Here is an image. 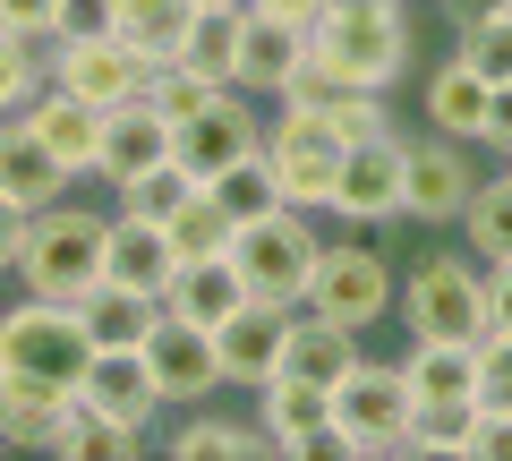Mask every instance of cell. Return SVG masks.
<instances>
[{"mask_svg":"<svg viewBox=\"0 0 512 461\" xmlns=\"http://www.w3.org/2000/svg\"><path fill=\"white\" fill-rule=\"evenodd\" d=\"M487 77L470 69V60H436V77H427V129H444V137H461V146H478L487 137Z\"/></svg>","mask_w":512,"mask_h":461,"instance_id":"obj_27","label":"cell"},{"mask_svg":"<svg viewBox=\"0 0 512 461\" xmlns=\"http://www.w3.org/2000/svg\"><path fill=\"white\" fill-rule=\"evenodd\" d=\"M470 188H478V171L461 154V137H444V129L402 137V222H436L444 231V222H461Z\"/></svg>","mask_w":512,"mask_h":461,"instance_id":"obj_10","label":"cell"},{"mask_svg":"<svg viewBox=\"0 0 512 461\" xmlns=\"http://www.w3.org/2000/svg\"><path fill=\"white\" fill-rule=\"evenodd\" d=\"M444 9H453V18H478V9H504V0H444Z\"/></svg>","mask_w":512,"mask_h":461,"instance_id":"obj_48","label":"cell"},{"mask_svg":"<svg viewBox=\"0 0 512 461\" xmlns=\"http://www.w3.org/2000/svg\"><path fill=\"white\" fill-rule=\"evenodd\" d=\"M52 453H69V461H137V453H146V436H137V427H111L103 410H86V402H77Z\"/></svg>","mask_w":512,"mask_h":461,"instance_id":"obj_33","label":"cell"},{"mask_svg":"<svg viewBox=\"0 0 512 461\" xmlns=\"http://www.w3.org/2000/svg\"><path fill=\"white\" fill-rule=\"evenodd\" d=\"M214 351H222V385L256 393L265 376H282V351H291V308H265V299H248L231 325H214Z\"/></svg>","mask_w":512,"mask_h":461,"instance_id":"obj_17","label":"cell"},{"mask_svg":"<svg viewBox=\"0 0 512 461\" xmlns=\"http://www.w3.org/2000/svg\"><path fill=\"white\" fill-rule=\"evenodd\" d=\"M35 86H43V43H26V35H0V120L35 103Z\"/></svg>","mask_w":512,"mask_h":461,"instance_id":"obj_38","label":"cell"},{"mask_svg":"<svg viewBox=\"0 0 512 461\" xmlns=\"http://www.w3.org/2000/svg\"><path fill=\"white\" fill-rule=\"evenodd\" d=\"M393 265L376 257V240H325V257H316V282H308V308L333 316V325H376V316H393Z\"/></svg>","mask_w":512,"mask_h":461,"instance_id":"obj_8","label":"cell"},{"mask_svg":"<svg viewBox=\"0 0 512 461\" xmlns=\"http://www.w3.org/2000/svg\"><path fill=\"white\" fill-rule=\"evenodd\" d=\"M333 214H342L350 231H384V222H402V129L350 137L342 188H333Z\"/></svg>","mask_w":512,"mask_h":461,"instance_id":"obj_12","label":"cell"},{"mask_svg":"<svg viewBox=\"0 0 512 461\" xmlns=\"http://www.w3.org/2000/svg\"><path fill=\"white\" fill-rule=\"evenodd\" d=\"M478 402L512 410V333H487L478 342Z\"/></svg>","mask_w":512,"mask_h":461,"instance_id":"obj_41","label":"cell"},{"mask_svg":"<svg viewBox=\"0 0 512 461\" xmlns=\"http://www.w3.org/2000/svg\"><path fill=\"white\" fill-rule=\"evenodd\" d=\"M18 120L43 137V154H52L69 180H94V163H103V103H86V94H69V86H52V77H43L35 103H26Z\"/></svg>","mask_w":512,"mask_h":461,"instance_id":"obj_15","label":"cell"},{"mask_svg":"<svg viewBox=\"0 0 512 461\" xmlns=\"http://www.w3.org/2000/svg\"><path fill=\"white\" fill-rule=\"evenodd\" d=\"M470 461H512V410L478 402V419H470Z\"/></svg>","mask_w":512,"mask_h":461,"instance_id":"obj_42","label":"cell"},{"mask_svg":"<svg viewBox=\"0 0 512 461\" xmlns=\"http://www.w3.org/2000/svg\"><path fill=\"white\" fill-rule=\"evenodd\" d=\"M316 257H325V231H316L308 205H274V214L239 222V240H231L239 282H248V299H265V308H308Z\"/></svg>","mask_w":512,"mask_h":461,"instance_id":"obj_4","label":"cell"},{"mask_svg":"<svg viewBox=\"0 0 512 461\" xmlns=\"http://www.w3.org/2000/svg\"><path fill=\"white\" fill-rule=\"evenodd\" d=\"M461 60H470L487 86H504L512 77V9H478V18H461V43H453Z\"/></svg>","mask_w":512,"mask_h":461,"instance_id":"obj_34","label":"cell"},{"mask_svg":"<svg viewBox=\"0 0 512 461\" xmlns=\"http://www.w3.org/2000/svg\"><path fill=\"white\" fill-rule=\"evenodd\" d=\"M470 419H478V402L419 410V419H410V444H402V453H461V461H470Z\"/></svg>","mask_w":512,"mask_h":461,"instance_id":"obj_37","label":"cell"},{"mask_svg":"<svg viewBox=\"0 0 512 461\" xmlns=\"http://www.w3.org/2000/svg\"><path fill=\"white\" fill-rule=\"evenodd\" d=\"M163 308L214 333V325H231V316L248 308V282H239V265H231V257H188V265H171Z\"/></svg>","mask_w":512,"mask_h":461,"instance_id":"obj_20","label":"cell"},{"mask_svg":"<svg viewBox=\"0 0 512 461\" xmlns=\"http://www.w3.org/2000/svg\"><path fill=\"white\" fill-rule=\"evenodd\" d=\"M43 77L111 111V103H137V94H146L154 60L137 52L128 35H77V43H43Z\"/></svg>","mask_w":512,"mask_h":461,"instance_id":"obj_9","label":"cell"},{"mask_svg":"<svg viewBox=\"0 0 512 461\" xmlns=\"http://www.w3.org/2000/svg\"><path fill=\"white\" fill-rule=\"evenodd\" d=\"M214 77H205V69H188V60H154V77H146V103L154 111H163V120H171V129H180V120H188V111H205V103H214Z\"/></svg>","mask_w":512,"mask_h":461,"instance_id":"obj_36","label":"cell"},{"mask_svg":"<svg viewBox=\"0 0 512 461\" xmlns=\"http://www.w3.org/2000/svg\"><path fill=\"white\" fill-rule=\"evenodd\" d=\"M239 35H248V0H197V18H188L171 60L205 69L214 86H239Z\"/></svg>","mask_w":512,"mask_h":461,"instance_id":"obj_26","label":"cell"},{"mask_svg":"<svg viewBox=\"0 0 512 461\" xmlns=\"http://www.w3.org/2000/svg\"><path fill=\"white\" fill-rule=\"evenodd\" d=\"M120 0H52V43H77V35H111Z\"/></svg>","mask_w":512,"mask_h":461,"instance_id":"obj_40","label":"cell"},{"mask_svg":"<svg viewBox=\"0 0 512 461\" xmlns=\"http://www.w3.org/2000/svg\"><path fill=\"white\" fill-rule=\"evenodd\" d=\"M410 419H419V393H410L402 359H359V368L333 385V453H342V461L402 453Z\"/></svg>","mask_w":512,"mask_h":461,"instance_id":"obj_6","label":"cell"},{"mask_svg":"<svg viewBox=\"0 0 512 461\" xmlns=\"http://www.w3.org/2000/svg\"><path fill=\"white\" fill-rule=\"evenodd\" d=\"M359 359H367L359 325H333V316H316V308H291V351H282V368H291V376H308V385L333 393Z\"/></svg>","mask_w":512,"mask_h":461,"instance_id":"obj_22","label":"cell"},{"mask_svg":"<svg viewBox=\"0 0 512 461\" xmlns=\"http://www.w3.org/2000/svg\"><path fill=\"white\" fill-rule=\"evenodd\" d=\"M77 393H52V385H26V376H0V444L9 453H52L60 427H69Z\"/></svg>","mask_w":512,"mask_h":461,"instance_id":"obj_24","label":"cell"},{"mask_svg":"<svg viewBox=\"0 0 512 461\" xmlns=\"http://www.w3.org/2000/svg\"><path fill=\"white\" fill-rule=\"evenodd\" d=\"M77 316H86L94 351H128V342H146V333L163 325V299H154V291H128V282H94V291L77 299Z\"/></svg>","mask_w":512,"mask_h":461,"instance_id":"obj_28","label":"cell"},{"mask_svg":"<svg viewBox=\"0 0 512 461\" xmlns=\"http://www.w3.org/2000/svg\"><path fill=\"white\" fill-rule=\"evenodd\" d=\"M265 146V120L248 111V94L222 86L205 111H188L180 129H171V163L188 171V180H222L231 163H248V154Z\"/></svg>","mask_w":512,"mask_h":461,"instance_id":"obj_11","label":"cell"},{"mask_svg":"<svg viewBox=\"0 0 512 461\" xmlns=\"http://www.w3.org/2000/svg\"><path fill=\"white\" fill-rule=\"evenodd\" d=\"M77 402L103 410L111 427H137V436H154V419L171 410V393H163V376H154L146 342H128V351H94V368H86V385H77Z\"/></svg>","mask_w":512,"mask_h":461,"instance_id":"obj_13","label":"cell"},{"mask_svg":"<svg viewBox=\"0 0 512 461\" xmlns=\"http://www.w3.org/2000/svg\"><path fill=\"white\" fill-rule=\"evenodd\" d=\"M94 368V333L77 316V299H35L18 291L0 308V376H26V385H52V393H77Z\"/></svg>","mask_w":512,"mask_h":461,"instance_id":"obj_2","label":"cell"},{"mask_svg":"<svg viewBox=\"0 0 512 461\" xmlns=\"http://www.w3.org/2000/svg\"><path fill=\"white\" fill-rule=\"evenodd\" d=\"M171 231L154 214H111V231H103V282H128V291H154L163 299V282H171Z\"/></svg>","mask_w":512,"mask_h":461,"instance_id":"obj_19","label":"cell"},{"mask_svg":"<svg viewBox=\"0 0 512 461\" xmlns=\"http://www.w3.org/2000/svg\"><path fill=\"white\" fill-rule=\"evenodd\" d=\"M146 359H154V376H163L171 410H197L205 393H222V351H214V333L188 325V316H171V308H163V325L146 333Z\"/></svg>","mask_w":512,"mask_h":461,"instance_id":"obj_16","label":"cell"},{"mask_svg":"<svg viewBox=\"0 0 512 461\" xmlns=\"http://www.w3.org/2000/svg\"><path fill=\"white\" fill-rule=\"evenodd\" d=\"M188 188H205V180H188V171H180V163H154V171H146V180H128V188H111V197H120V205H128V214H154V222H163V214H171V205H180V197H188Z\"/></svg>","mask_w":512,"mask_h":461,"instance_id":"obj_39","label":"cell"},{"mask_svg":"<svg viewBox=\"0 0 512 461\" xmlns=\"http://www.w3.org/2000/svg\"><path fill=\"white\" fill-rule=\"evenodd\" d=\"M18 240H26V205H9V197H0V274L18 265Z\"/></svg>","mask_w":512,"mask_h":461,"instance_id":"obj_46","label":"cell"},{"mask_svg":"<svg viewBox=\"0 0 512 461\" xmlns=\"http://www.w3.org/2000/svg\"><path fill=\"white\" fill-rule=\"evenodd\" d=\"M504 9H512V0H504Z\"/></svg>","mask_w":512,"mask_h":461,"instance_id":"obj_51","label":"cell"},{"mask_svg":"<svg viewBox=\"0 0 512 461\" xmlns=\"http://www.w3.org/2000/svg\"><path fill=\"white\" fill-rule=\"evenodd\" d=\"M256 427L274 436V453H282V461L333 453V393L282 368V376H265V385H256Z\"/></svg>","mask_w":512,"mask_h":461,"instance_id":"obj_14","label":"cell"},{"mask_svg":"<svg viewBox=\"0 0 512 461\" xmlns=\"http://www.w3.org/2000/svg\"><path fill=\"white\" fill-rule=\"evenodd\" d=\"M0 453H9V444H0Z\"/></svg>","mask_w":512,"mask_h":461,"instance_id":"obj_50","label":"cell"},{"mask_svg":"<svg viewBox=\"0 0 512 461\" xmlns=\"http://www.w3.org/2000/svg\"><path fill=\"white\" fill-rule=\"evenodd\" d=\"M299 60H308V26L248 9V35H239V94H282Z\"/></svg>","mask_w":512,"mask_h":461,"instance_id":"obj_25","label":"cell"},{"mask_svg":"<svg viewBox=\"0 0 512 461\" xmlns=\"http://www.w3.org/2000/svg\"><path fill=\"white\" fill-rule=\"evenodd\" d=\"M478 146H495V154H512V77H504V86L487 94V137H478Z\"/></svg>","mask_w":512,"mask_h":461,"instance_id":"obj_45","label":"cell"},{"mask_svg":"<svg viewBox=\"0 0 512 461\" xmlns=\"http://www.w3.org/2000/svg\"><path fill=\"white\" fill-rule=\"evenodd\" d=\"M342 154H350V137L333 129V120H316V111H291V103H282L274 120H265V163H274L282 205L333 214V188H342Z\"/></svg>","mask_w":512,"mask_h":461,"instance_id":"obj_7","label":"cell"},{"mask_svg":"<svg viewBox=\"0 0 512 461\" xmlns=\"http://www.w3.org/2000/svg\"><path fill=\"white\" fill-rule=\"evenodd\" d=\"M154 163H171V120L137 94V103H111L103 111V163H94V180L103 188H128V180H146Z\"/></svg>","mask_w":512,"mask_h":461,"instance_id":"obj_18","label":"cell"},{"mask_svg":"<svg viewBox=\"0 0 512 461\" xmlns=\"http://www.w3.org/2000/svg\"><path fill=\"white\" fill-rule=\"evenodd\" d=\"M461 248H470L478 265L512 257V171H495V180L470 188V205H461Z\"/></svg>","mask_w":512,"mask_h":461,"instance_id":"obj_31","label":"cell"},{"mask_svg":"<svg viewBox=\"0 0 512 461\" xmlns=\"http://www.w3.org/2000/svg\"><path fill=\"white\" fill-rule=\"evenodd\" d=\"M504 171H512V154H504Z\"/></svg>","mask_w":512,"mask_h":461,"instance_id":"obj_49","label":"cell"},{"mask_svg":"<svg viewBox=\"0 0 512 461\" xmlns=\"http://www.w3.org/2000/svg\"><path fill=\"white\" fill-rule=\"evenodd\" d=\"M487 333H512V257L487 265Z\"/></svg>","mask_w":512,"mask_h":461,"instance_id":"obj_44","label":"cell"},{"mask_svg":"<svg viewBox=\"0 0 512 461\" xmlns=\"http://www.w3.org/2000/svg\"><path fill=\"white\" fill-rule=\"evenodd\" d=\"M248 9H265V18H291V26H316L333 0H248Z\"/></svg>","mask_w":512,"mask_h":461,"instance_id":"obj_47","label":"cell"},{"mask_svg":"<svg viewBox=\"0 0 512 461\" xmlns=\"http://www.w3.org/2000/svg\"><path fill=\"white\" fill-rule=\"evenodd\" d=\"M239 453H274V436L256 419H222V410H197L171 427V461H239Z\"/></svg>","mask_w":512,"mask_h":461,"instance_id":"obj_30","label":"cell"},{"mask_svg":"<svg viewBox=\"0 0 512 461\" xmlns=\"http://www.w3.org/2000/svg\"><path fill=\"white\" fill-rule=\"evenodd\" d=\"M402 376H410V393H419V410L478 402V342H427V333H410Z\"/></svg>","mask_w":512,"mask_h":461,"instance_id":"obj_23","label":"cell"},{"mask_svg":"<svg viewBox=\"0 0 512 461\" xmlns=\"http://www.w3.org/2000/svg\"><path fill=\"white\" fill-rule=\"evenodd\" d=\"M69 188H77V180L52 163V154H43V137L26 129L18 111H9V120H0V197L26 205V214H43V205H60Z\"/></svg>","mask_w":512,"mask_h":461,"instance_id":"obj_21","label":"cell"},{"mask_svg":"<svg viewBox=\"0 0 512 461\" xmlns=\"http://www.w3.org/2000/svg\"><path fill=\"white\" fill-rule=\"evenodd\" d=\"M103 231L111 214H86V205H43V214H26V240H18V291L35 299H86L94 282H103Z\"/></svg>","mask_w":512,"mask_h":461,"instance_id":"obj_3","label":"cell"},{"mask_svg":"<svg viewBox=\"0 0 512 461\" xmlns=\"http://www.w3.org/2000/svg\"><path fill=\"white\" fill-rule=\"evenodd\" d=\"M308 52L325 60L333 77L384 94V86H402V69L419 60V35H410L402 0H333L325 18L308 26Z\"/></svg>","mask_w":512,"mask_h":461,"instance_id":"obj_1","label":"cell"},{"mask_svg":"<svg viewBox=\"0 0 512 461\" xmlns=\"http://www.w3.org/2000/svg\"><path fill=\"white\" fill-rule=\"evenodd\" d=\"M188 18H197V0H120V18H111V35H128L146 60H171L188 35Z\"/></svg>","mask_w":512,"mask_h":461,"instance_id":"obj_32","label":"cell"},{"mask_svg":"<svg viewBox=\"0 0 512 461\" xmlns=\"http://www.w3.org/2000/svg\"><path fill=\"white\" fill-rule=\"evenodd\" d=\"M0 35L52 43V0H0Z\"/></svg>","mask_w":512,"mask_h":461,"instance_id":"obj_43","label":"cell"},{"mask_svg":"<svg viewBox=\"0 0 512 461\" xmlns=\"http://www.w3.org/2000/svg\"><path fill=\"white\" fill-rule=\"evenodd\" d=\"M205 188H214V197L231 205V222H256V214H274V205H282V188H274V163H265V146H256L248 163H231L222 180H205Z\"/></svg>","mask_w":512,"mask_h":461,"instance_id":"obj_35","label":"cell"},{"mask_svg":"<svg viewBox=\"0 0 512 461\" xmlns=\"http://www.w3.org/2000/svg\"><path fill=\"white\" fill-rule=\"evenodd\" d=\"M163 231H171V257H231V240H239V222H231V205L214 197V188H188L180 205L163 214Z\"/></svg>","mask_w":512,"mask_h":461,"instance_id":"obj_29","label":"cell"},{"mask_svg":"<svg viewBox=\"0 0 512 461\" xmlns=\"http://www.w3.org/2000/svg\"><path fill=\"white\" fill-rule=\"evenodd\" d=\"M393 316L427 342H487V265L470 248H436V257H410L402 291H393Z\"/></svg>","mask_w":512,"mask_h":461,"instance_id":"obj_5","label":"cell"}]
</instances>
